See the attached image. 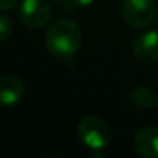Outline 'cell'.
Instances as JSON below:
<instances>
[{
	"mask_svg": "<svg viewBox=\"0 0 158 158\" xmlns=\"http://www.w3.org/2000/svg\"><path fill=\"white\" fill-rule=\"evenodd\" d=\"M82 42V33L73 20L59 19L53 22L45 34V47L56 59H71Z\"/></svg>",
	"mask_w": 158,
	"mask_h": 158,
	"instance_id": "obj_1",
	"label": "cell"
},
{
	"mask_svg": "<svg viewBox=\"0 0 158 158\" xmlns=\"http://www.w3.org/2000/svg\"><path fill=\"white\" fill-rule=\"evenodd\" d=\"M81 143L93 150H101L110 143V127L99 116H85L77 124Z\"/></svg>",
	"mask_w": 158,
	"mask_h": 158,
	"instance_id": "obj_2",
	"label": "cell"
},
{
	"mask_svg": "<svg viewBox=\"0 0 158 158\" xmlns=\"http://www.w3.org/2000/svg\"><path fill=\"white\" fill-rule=\"evenodd\" d=\"M158 8L155 0H124L123 16L133 28H147L155 22Z\"/></svg>",
	"mask_w": 158,
	"mask_h": 158,
	"instance_id": "obj_3",
	"label": "cell"
},
{
	"mask_svg": "<svg viewBox=\"0 0 158 158\" xmlns=\"http://www.w3.org/2000/svg\"><path fill=\"white\" fill-rule=\"evenodd\" d=\"M19 19L25 27L37 30L51 20V8L47 0H23L19 6Z\"/></svg>",
	"mask_w": 158,
	"mask_h": 158,
	"instance_id": "obj_4",
	"label": "cell"
},
{
	"mask_svg": "<svg viewBox=\"0 0 158 158\" xmlns=\"http://www.w3.org/2000/svg\"><path fill=\"white\" fill-rule=\"evenodd\" d=\"M133 56L141 64L158 62V31H146L133 40Z\"/></svg>",
	"mask_w": 158,
	"mask_h": 158,
	"instance_id": "obj_5",
	"label": "cell"
},
{
	"mask_svg": "<svg viewBox=\"0 0 158 158\" xmlns=\"http://www.w3.org/2000/svg\"><path fill=\"white\" fill-rule=\"evenodd\" d=\"M133 150L143 158H158V127L139 130L132 141Z\"/></svg>",
	"mask_w": 158,
	"mask_h": 158,
	"instance_id": "obj_6",
	"label": "cell"
},
{
	"mask_svg": "<svg viewBox=\"0 0 158 158\" xmlns=\"http://www.w3.org/2000/svg\"><path fill=\"white\" fill-rule=\"evenodd\" d=\"M25 89L17 76L5 74L0 77V104L14 106L23 98Z\"/></svg>",
	"mask_w": 158,
	"mask_h": 158,
	"instance_id": "obj_7",
	"label": "cell"
},
{
	"mask_svg": "<svg viewBox=\"0 0 158 158\" xmlns=\"http://www.w3.org/2000/svg\"><path fill=\"white\" fill-rule=\"evenodd\" d=\"M132 102L143 110H150L158 104V96L149 89H136L132 93Z\"/></svg>",
	"mask_w": 158,
	"mask_h": 158,
	"instance_id": "obj_8",
	"label": "cell"
},
{
	"mask_svg": "<svg viewBox=\"0 0 158 158\" xmlns=\"http://www.w3.org/2000/svg\"><path fill=\"white\" fill-rule=\"evenodd\" d=\"M13 33V22L6 16H0V42L6 40Z\"/></svg>",
	"mask_w": 158,
	"mask_h": 158,
	"instance_id": "obj_9",
	"label": "cell"
},
{
	"mask_svg": "<svg viewBox=\"0 0 158 158\" xmlns=\"http://www.w3.org/2000/svg\"><path fill=\"white\" fill-rule=\"evenodd\" d=\"M93 2H95V0H67V6H70L71 11H73V8L87 6V5H90V3H93Z\"/></svg>",
	"mask_w": 158,
	"mask_h": 158,
	"instance_id": "obj_10",
	"label": "cell"
},
{
	"mask_svg": "<svg viewBox=\"0 0 158 158\" xmlns=\"http://www.w3.org/2000/svg\"><path fill=\"white\" fill-rule=\"evenodd\" d=\"M19 0H0V11H8L13 10L17 5Z\"/></svg>",
	"mask_w": 158,
	"mask_h": 158,
	"instance_id": "obj_11",
	"label": "cell"
},
{
	"mask_svg": "<svg viewBox=\"0 0 158 158\" xmlns=\"http://www.w3.org/2000/svg\"><path fill=\"white\" fill-rule=\"evenodd\" d=\"M155 22H156V27H158V13H156V17H155Z\"/></svg>",
	"mask_w": 158,
	"mask_h": 158,
	"instance_id": "obj_12",
	"label": "cell"
},
{
	"mask_svg": "<svg viewBox=\"0 0 158 158\" xmlns=\"http://www.w3.org/2000/svg\"><path fill=\"white\" fill-rule=\"evenodd\" d=\"M56 2H59V0H56Z\"/></svg>",
	"mask_w": 158,
	"mask_h": 158,
	"instance_id": "obj_13",
	"label": "cell"
},
{
	"mask_svg": "<svg viewBox=\"0 0 158 158\" xmlns=\"http://www.w3.org/2000/svg\"><path fill=\"white\" fill-rule=\"evenodd\" d=\"M156 106H158V104H156Z\"/></svg>",
	"mask_w": 158,
	"mask_h": 158,
	"instance_id": "obj_14",
	"label": "cell"
}]
</instances>
